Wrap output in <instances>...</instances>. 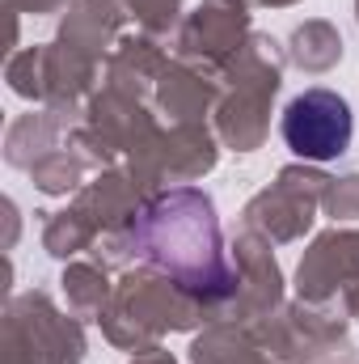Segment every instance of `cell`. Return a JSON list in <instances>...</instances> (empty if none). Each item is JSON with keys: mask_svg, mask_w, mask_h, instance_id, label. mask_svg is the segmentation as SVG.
<instances>
[{"mask_svg": "<svg viewBox=\"0 0 359 364\" xmlns=\"http://www.w3.org/2000/svg\"><path fill=\"white\" fill-rule=\"evenodd\" d=\"M136 250L170 272L182 288L203 292V296H224L233 292V272L224 263V242H220V220L216 208L203 191H170L157 203L140 212L131 225Z\"/></svg>", "mask_w": 359, "mask_h": 364, "instance_id": "1", "label": "cell"}, {"mask_svg": "<svg viewBox=\"0 0 359 364\" xmlns=\"http://www.w3.org/2000/svg\"><path fill=\"white\" fill-rule=\"evenodd\" d=\"M351 132H355L351 106L334 90H304L283 110V140L296 157H309V161H330L347 153Z\"/></svg>", "mask_w": 359, "mask_h": 364, "instance_id": "2", "label": "cell"}]
</instances>
